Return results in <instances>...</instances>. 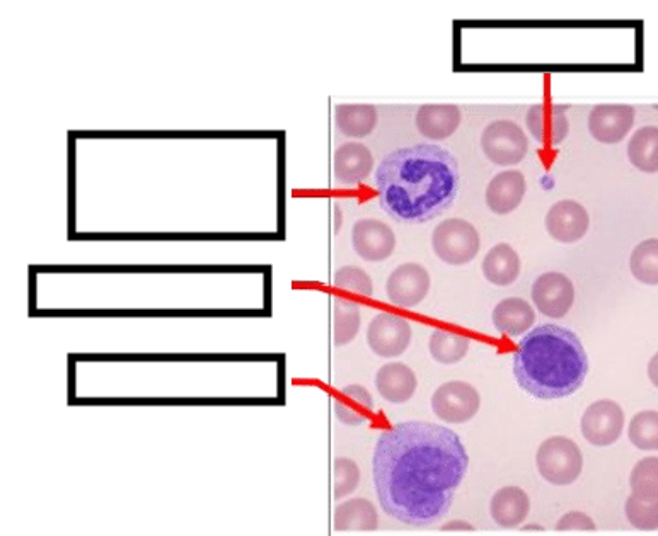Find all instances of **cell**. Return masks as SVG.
<instances>
[{
  "instance_id": "1",
  "label": "cell",
  "mask_w": 658,
  "mask_h": 536,
  "mask_svg": "<svg viewBox=\"0 0 658 536\" xmlns=\"http://www.w3.org/2000/svg\"><path fill=\"white\" fill-rule=\"evenodd\" d=\"M470 466L464 442L449 427L408 421L384 431L372 472L384 513L423 528L449 513Z\"/></svg>"
},
{
  "instance_id": "2",
  "label": "cell",
  "mask_w": 658,
  "mask_h": 536,
  "mask_svg": "<svg viewBox=\"0 0 658 536\" xmlns=\"http://www.w3.org/2000/svg\"><path fill=\"white\" fill-rule=\"evenodd\" d=\"M375 188L387 215L401 224H426L458 198L459 162L442 147H405L384 157L375 173Z\"/></svg>"
},
{
  "instance_id": "3",
  "label": "cell",
  "mask_w": 658,
  "mask_h": 536,
  "mask_svg": "<svg viewBox=\"0 0 658 536\" xmlns=\"http://www.w3.org/2000/svg\"><path fill=\"white\" fill-rule=\"evenodd\" d=\"M513 375L529 396L541 400L564 399L582 388L588 375V357L573 331L539 325L519 342Z\"/></svg>"
},
{
  "instance_id": "4",
  "label": "cell",
  "mask_w": 658,
  "mask_h": 536,
  "mask_svg": "<svg viewBox=\"0 0 658 536\" xmlns=\"http://www.w3.org/2000/svg\"><path fill=\"white\" fill-rule=\"evenodd\" d=\"M536 463L544 481L553 486H570L582 474L584 454L572 439L553 436L541 445Z\"/></svg>"
},
{
  "instance_id": "5",
  "label": "cell",
  "mask_w": 658,
  "mask_h": 536,
  "mask_svg": "<svg viewBox=\"0 0 658 536\" xmlns=\"http://www.w3.org/2000/svg\"><path fill=\"white\" fill-rule=\"evenodd\" d=\"M435 255L450 266H462L480 252V232L473 224L461 219L444 220L432 234Z\"/></svg>"
},
{
  "instance_id": "6",
  "label": "cell",
  "mask_w": 658,
  "mask_h": 536,
  "mask_svg": "<svg viewBox=\"0 0 658 536\" xmlns=\"http://www.w3.org/2000/svg\"><path fill=\"white\" fill-rule=\"evenodd\" d=\"M481 149L493 164L510 167L524 161L529 152V138L517 123L498 120L483 129Z\"/></svg>"
},
{
  "instance_id": "7",
  "label": "cell",
  "mask_w": 658,
  "mask_h": 536,
  "mask_svg": "<svg viewBox=\"0 0 658 536\" xmlns=\"http://www.w3.org/2000/svg\"><path fill=\"white\" fill-rule=\"evenodd\" d=\"M480 408V391L465 382H447L432 396V411L438 420L449 424L468 423L477 414Z\"/></svg>"
},
{
  "instance_id": "8",
  "label": "cell",
  "mask_w": 658,
  "mask_h": 536,
  "mask_svg": "<svg viewBox=\"0 0 658 536\" xmlns=\"http://www.w3.org/2000/svg\"><path fill=\"white\" fill-rule=\"evenodd\" d=\"M580 426L584 438L594 447H611L623 435V409L614 400H599L588 406Z\"/></svg>"
},
{
  "instance_id": "9",
  "label": "cell",
  "mask_w": 658,
  "mask_h": 536,
  "mask_svg": "<svg viewBox=\"0 0 658 536\" xmlns=\"http://www.w3.org/2000/svg\"><path fill=\"white\" fill-rule=\"evenodd\" d=\"M411 324L395 313H377L367 329L369 348L381 358L401 357L411 342Z\"/></svg>"
},
{
  "instance_id": "10",
  "label": "cell",
  "mask_w": 658,
  "mask_h": 536,
  "mask_svg": "<svg viewBox=\"0 0 658 536\" xmlns=\"http://www.w3.org/2000/svg\"><path fill=\"white\" fill-rule=\"evenodd\" d=\"M533 302L546 317H564L575 302V286L567 274L558 271L541 274L533 285Z\"/></svg>"
},
{
  "instance_id": "11",
  "label": "cell",
  "mask_w": 658,
  "mask_h": 536,
  "mask_svg": "<svg viewBox=\"0 0 658 536\" xmlns=\"http://www.w3.org/2000/svg\"><path fill=\"white\" fill-rule=\"evenodd\" d=\"M430 283L429 271L422 264H401L387 278V298L393 306L413 309L425 300Z\"/></svg>"
},
{
  "instance_id": "12",
  "label": "cell",
  "mask_w": 658,
  "mask_h": 536,
  "mask_svg": "<svg viewBox=\"0 0 658 536\" xmlns=\"http://www.w3.org/2000/svg\"><path fill=\"white\" fill-rule=\"evenodd\" d=\"M636 111L628 104H600L588 114V132L606 146L623 141L635 125Z\"/></svg>"
},
{
  "instance_id": "13",
  "label": "cell",
  "mask_w": 658,
  "mask_h": 536,
  "mask_svg": "<svg viewBox=\"0 0 658 536\" xmlns=\"http://www.w3.org/2000/svg\"><path fill=\"white\" fill-rule=\"evenodd\" d=\"M351 244L363 261L378 263L386 261L395 252L396 235L393 228L381 220L362 219L353 225Z\"/></svg>"
},
{
  "instance_id": "14",
  "label": "cell",
  "mask_w": 658,
  "mask_h": 536,
  "mask_svg": "<svg viewBox=\"0 0 658 536\" xmlns=\"http://www.w3.org/2000/svg\"><path fill=\"white\" fill-rule=\"evenodd\" d=\"M525 125L534 140L549 149L563 144L570 134L567 107L561 104H534L525 114Z\"/></svg>"
},
{
  "instance_id": "15",
  "label": "cell",
  "mask_w": 658,
  "mask_h": 536,
  "mask_svg": "<svg viewBox=\"0 0 658 536\" xmlns=\"http://www.w3.org/2000/svg\"><path fill=\"white\" fill-rule=\"evenodd\" d=\"M588 225L591 216L579 201H558L546 215V230L561 244H575L584 239Z\"/></svg>"
},
{
  "instance_id": "16",
  "label": "cell",
  "mask_w": 658,
  "mask_h": 536,
  "mask_svg": "<svg viewBox=\"0 0 658 536\" xmlns=\"http://www.w3.org/2000/svg\"><path fill=\"white\" fill-rule=\"evenodd\" d=\"M335 177L339 185L357 186L371 176L374 155L363 144L350 141L339 146L335 152Z\"/></svg>"
},
{
  "instance_id": "17",
  "label": "cell",
  "mask_w": 658,
  "mask_h": 536,
  "mask_svg": "<svg viewBox=\"0 0 658 536\" xmlns=\"http://www.w3.org/2000/svg\"><path fill=\"white\" fill-rule=\"evenodd\" d=\"M525 177L521 171H504L489 180L486 188V204L497 215H509L521 207L524 200Z\"/></svg>"
},
{
  "instance_id": "18",
  "label": "cell",
  "mask_w": 658,
  "mask_h": 536,
  "mask_svg": "<svg viewBox=\"0 0 658 536\" xmlns=\"http://www.w3.org/2000/svg\"><path fill=\"white\" fill-rule=\"evenodd\" d=\"M414 122L423 137L430 140H446L458 132L462 113L454 104H425L417 111Z\"/></svg>"
},
{
  "instance_id": "19",
  "label": "cell",
  "mask_w": 658,
  "mask_h": 536,
  "mask_svg": "<svg viewBox=\"0 0 658 536\" xmlns=\"http://www.w3.org/2000/svg\"><path fill=\"white\" fill-rule=\"evenodd\" d=\"M375 387L387 402L405 403L414 396L419 381L407 364L387 363L375 375Z\"/></svg>"
},
{
  "instance_id": "20",
  "label": "cell",
  "mask_w": 658,
  "mask_h": 536,
  "mask_svg": "<svg viewBox=\"0 0 658 536\" xmlns=\"http://www.w3.org/2000/svg\"><path fill=\"white\" fill-rule=\"evenodd\" d=\"M531 511V499L521 487H504L489 502V514L501 528H516L524 523Z\"/></svg>"
},
{
  "instance_id": "21",
  "label": "cell",
  "mask_w": 658,
  "mask_h": 536,
  "mask_svg": "<svg viewBox=\"0 0 658 536\" xmlns=\"http://www.w3.org/2000/svg\"><path fill=\"white\" fill-rule=\"evenodd\" d=\"M536 322V312L524 298H505L493 310V324L498 333L519 337L527 333Z\"/></svg>"
},
{
  "instance_id": "22",
  "label": "cell",
  "mask_w": 658,
  "mask_h": 536,
  "mask_svg": "<svg viewBox=\"0 0 658 536\" xmlns=\"http://www.w3.org/2000/svg\"><path fill=\"white\" fill-rule=\"evenodd\" d=\"M375 412L371 391L362 385H348L335 397V414L339 423L360 426L371 420Z\"/></svg>"
},
{
  "instance_id": "23",
  "label": "cell",
  "mask_w": 658,
  "mask_h": 536,
  "mask_svg": "<svg viewBox=\"0 0 658 536\" xmlns=\"http://www.w3.org/2000/svg\"><path fill=\"white\" fill-rule=\"evenodd\" d=\"M481 270L492 285L510 286L521 274V258L509 244H497L483 259Z\"/></svg>"
},
{
  "instance_id": "24",
  "label": "cell",
  "mask_w": 658,
  "mask_h": 536,
  "mask_svg": "<svg viewBox=\"0 0 658 536\" xmlns=\"http://www.w3.org/2000/svg\"><path fill=\"white\" fill-rule=\"evenodd\" d=\"M378 526L375 506L367 499H351L335 509V529L339 533L374 532Z\"/></svg>"
},
{
  "instance_id": "25",
  "label": "cell",
  "mask_w": 658,
  "mask_h": 536,
  "mask_svg": "<svg viewBox=\"0 0 658 536\" xmlns=\"http://www.w3.org/2000/svg\"><path fill=\"white\" fill-rule=\"evenodd\" d=\"M377 110L371 104H339L335 110L336 128L350 138H363L377 126Z\"/></svg>"
},
{
  "instance_id": "26",
  "label": "cell",
  "mask_w": 658,
  "mask_h": 536,
  "mask_svg": "<svg viewBox=\"0 0 658 536\" xmlns=\"http://www.w3.org/2000/svg\"><path fill=\"white\" fill-rule=\"evenodd\" d=\"M628 159L638 171L658 173V126H643L628 144Z\"/></svg>"
},
{
  "instance_id": "27",
  "label": "cell",
  "mask_w": 658,
  "mask_h": 536,
  "mask_svg": "<svg viewBox=\"0 0 658 536\" xmlns=\"http://www.w3.org/2000/svg\"><path fill=\"white\" fill-rule=\"evenodd\" d=\"M470 346L468 337L444 329H435L429 342L430 354L440 364H456L464 360Z\"/></svg>"
},
{
  "instance_id": "28",
  "label": "cell",
  "mask_w": 658,
  "mask_h": 536,
  "mask_svg": "<svg viewBox=\"0 0 658 536\" xmlns=\"http://www.w3.org/2000/svg\"><path fill=\"white\" fill-rule=\"evenodd\" d=\"M630 270L643 285L658 286V239L643 240L633 249Z\"/></svg>"
},
{
  "instance_id": "29",
  "label": "cell",
  "mask_w": 658,
  "mask_h": 536,
  "mask_svg": "<svg viewBox=\"0 0 658 536\" xmlns=\"http://www.w3.org/2000/svg\"><path fill=\"white\" fill-rule=\"evenodd\" d=\"M359 303L336 298L335 300V345L345 346L356 339L360 331Z\"/></svg>"
},
{
  "instance_id": "30",
  "label": "cell",
  "mask_w": 658,
  "mask_h": 536,
  "mask_svg": "<svg viewBox=\"0 0 658 536\" xmlns=\"http://www.w3.org/2000/svg\"><path fill=\"white\" fill-rule=\"evenodd\" d=\"M628 436L642 451H658V411H642L631 420Z\"/></svg>"
},
{
  "instance_id": "31",
  "label": "cell",
  "mask_w": 658,
  "mask_h": 536,
  "mask_svg": "<svg viewBox=\"0 0 658 536\" xmlns=\"http://www.w3.org/2000/svg\"><path fill=\"white\" fill-rule=\"evenodd\" d=\"M624 511H626L628 521L636 529H642V532L658 529V498H640V496L631 494Z\"/></svg>"
},
{
  "instance_id": "32",
  "label": "cell",
  "mask_w": 658,
  "mask_h": 536,
  "mask_svg": "<svg viewBox=\"0 0 658 536\" xmlns=\"http://www.w3.org/2000/svg\"><path fill=\"white\" fill-rule=\"evenodd\" d=\"M631 494L640 498H658V457L640 460L630 475Z\"/></svg>"
},
{
  "instance_id": "33",
  "label": "cell",
  "mask_w": 658,
  "mask_h": 536,
  "mask_svg": "<svg viewBox=\"0 0 658 536\" xmlns=\"http://www.w3.org/2000/svg\"><path fill=\"white\" fill-rule=\"evenodd\" d=\"M335 286L339 290L351 291V294L372 297L374 295V283L365 271L357 266L339 267L335 274Z\"/></svg>"
},
{
  "instance_id": "34",
  "label": "cell",
  "mask_w": 658,
  "mask_h": 536,
  "mask_svg": "<svg viewBox=\"0 0 658 536\" xmlns=\"http://www.w3.org/2000/svg\"><path fill=\"white\" fill-rule=\"evenodd\" d=\"M360 482V469L353 460H335V499L347 498L351 493H356Z\"/></svg>"
},
{
  "instance_id": "35",
  "label": "cell",
  "mask_w": 658,
  "mask_h": 536,
  "mask_svg": "<svg viewBox=\"0 0 658 536\" xmlns=\"http://www.w3.org/2000/svg\"><path fill=\"white\" fill-rule=\"evenodd\" d=\"M558 532H594L596 529V523L592 520L588 514L579 513H567L556 525Z\"/></svg>"
},
{
  "instance_id": "36",
  "label": "cell",
  "mask_w": 658,
  "mask_h": 536,
  "mask_svg": "<svg viewBox=\"0 0 658 536\" xmlns=\"http://www.w3.org/2000/svg\"><path fill=\"white\" fill-rule=\"evenodd\" d=\"M442 532H473V526L470 523H462V521H452V523L442 526Z\"/></svg>"
},
{
  "instance_id": "37",
  "label": "cell",
  "mask_w": 658,
  "mask_h": 536,
  "mask_svg": "<svg viewBox=\"0 0 658 536\" xmlns=\"http://www.w3.org/2000/svg\"><path fill=\"white\" fill-rule=\"evenodd\" d=\"M648 378L658 388V352L648 363Z\"/></svg>"
},
{
  "instance_id": "38",
  "label": "cell",
  "mask_w": 658,
  "mask_h": 536,
  "mask_svg": "<svg viewBox=\"0 0 658 536\" xmlns=\"http://www.w3.org/2000/svg\"><path fill=\"white\" fill-rule=\"evenodd\" d=\"M336 210V232L339 230V222H342V210H339L338 207L335 208Z\"/></svg>"
}]
</instances>
